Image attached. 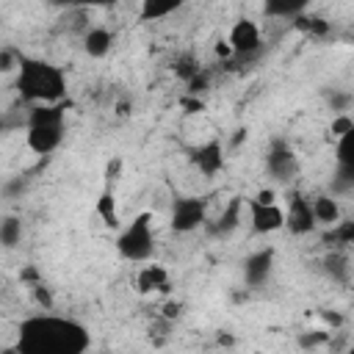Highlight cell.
I'll return each instance as SVG.
<instances>
[{"mask_svg": "<svg viewBox=\"0 0 354 354\" xmlns=\"http://www.w3.org/2000/svg\"><path fill=\"white\" fill-rule=\"evenodd\" d=\"M17 348L22 354H86L88 332L72 318L44 313L19 324Z\"/></svg>", "mask_w": 354, "mask_h": 354, "instance_id": "6da1fadb", "label": "cell"}, {"mask_svg": "<svg viewBox=\"0 0 354 354\" xmlns=\"http://www.w3.org/2000/svg\"><path fill=\"white\" fill-rule=\"evenodd\" d=\"M17 91L22 94V100H28L33 105H58V100L66 94V77L58 66L41 61V58L19 55Z\"/></svg>", "mask_w": 354, "mask_h": 354, "instance_id": "7a4b0ae2", "label": "cell"}, {"mask_svg": "<svg viewBox=\"0 0 354 354\" xmlns=\"http://www.w3.org/2000/svg\"><path fill=\"white\" fill-rule=\"evenodd\" d=\"M116 249L130 263H149L155 254V230L152 213H138L116 238Z\"/></svg>", "mask_w": 354, "mask_h": 354, "instance_id": "3957f363", "label": "cell"}, {"mask_svg": "<svg viewBox=\"0 0 354 354\" xmlns=\"http://www.w3.org/2000/svg\"><path fill=\"white\" fill-rule=\"evenodd\" d=\"M171 230L174 232H194L207 224V199L202 196H177L171 202Z\"/></svg>", "mask_w": 354, "mask_h": 354, "instance_id": "277c9868", "label": "cell"}, {"mask_svg": "<svg viewBox=\"0 0 354 354\" xmlns=\"http://www.w3.org/2000/svg\"><path fill=\"white\" fill-rule=\"evenodd\" d=\"M246 210H249V224L257 235H271L279 232L285 227V207L279 202H260V199H246Z\"/></svg>", "mask_w": 354, "mask_h": 354, "instance_id": "5b68a950", "label": "cell"}, {"mask_svg": "<svg viewBox=\"0 0 354 354\" xmlns=\"http://www.w3.org/2000/svg\"><path fill=\"white\" fill-rule=\"evenodd\" d=\"M232 53L238 58H246V55H254L260 47H263V33H260V25L254 19H238L232 28H230V36H227Z\"/></svg>", "mask_w": 354, "mask_h": 354, "instance_id": "8992f818", "label": "cell"}, {"mask_svg": "<svg viewBox=\"0 0 354 354\" xmlns=\"http://www.w3.org/2000/svg\"><path fill=\"white\" fill-rule=\"evenodd\" d=\"M266 171L268 177H274L277 183H290L299 171V160L293 155V149L285 141H274L268 155H266Z\"/></svg>", "mask_w": 354, "mask_h": 354, "instance_id": "52a82bcc", "label": "cell"}, {"mask_svg": "<svg viewBox=\"0 0 354 354\" xmlns=\"http://www.w3.org/2000/svg\"><path fill=\"white\" fill-rule=\"evenodd\" d=\"M188 160H191V166H194L199 174L216 177V174L224 169V147H221V138H207V141H202L199 147L191 149Z\"/></svg>", "mask_w": 354, "mask_h": 354, "instance_id": "ba28073f", "label": "cell"}, {"mask_svg": "<svg viewBox=\"0 0 354 354\" xmlns=\"http://www.w3.org/2000/svg\"><path fill=\"white\" fill-rule=\"evenodd\" d=\"M285 218H288L285 227L293 235H307V232H313L318 227L315 224V213H313V199H307L301 194H293L290 196V202L285 207Z\"/></svg>", "mask_w": 354, "mask_h": 354, "instance_id": "9c48e42d", "label": "cell"}, {"mask_svg": "<svg viewBox=\"0 0 354 354\" xmlns=\"http://www.w3.org/2000/svg\"><path fill=\"white\" fill-rule=\"evenodd\" d=\"M271 268H274V249L271 246L268 249H257L243 260V282L249 288H260V285L268 282Z\"/></svg>", "mask_w": 354, "mask_h": 354, "instance_id": "30bf717a", "label": "cell"}, {"mask_svg": "<svg viewBox=\"0 0 354 354\" xmlns=\"http://www.w3.org/2000/svg\"><path fill=\"white\" fill-rule=\"evenodd\" d=\"M64 141V124H39V127H28L25 144L28 149H33L36 155H50L61 147Z\"/></svg>", "mask_w": 354, "mask_h": 354, "instance_id": "8fae6325", "label": "cell"}, {"mask_svg": "<svg viewBox=\"0 0 354 354\" xmlns=\"http://www.w3.org/2000/svg\"><path fill=\"white\" fill-rule=\"evenodd\" d=\"M335 174L340 185H354V127L337 138L335 147Z\"/></svg>", "mask_w": 354, "mask_h": 354, "instance_id": "7c38bea8", "label": "cell"}, {"mask_svg": "<svg viewBox=\"0 0 354 354\" xmlns=\"http://www.w3.org/2000/svg\"><path fill=\"white\" fill-rule=\"evenodd\" d=\"M136 285L141 293H152V290H163L169 288V271L158 263H144L136 274Z\"/></svg>", "mask_w": 354, "mask_h": 354, "instance_id": "4fadbf2b", "label": "cell"}, {"mask_svg": "<svg viewBox=\"0 0 354 354\" xmlns=\"http://www.w3.org/2000/svg\"><path fill=\"white\" fill-rule=\"evenodd\" d=\"M113 47V33L105 28V25H94L86 30L83 36V50L91 55V58H105Z\"/></svg>", "mask_w": 354, "mask_h": 354, "instance_id": "5bb4252c", "label": "cell"}, {"mask_svg": "<svg viewBox=\"0 0 354 354\" xmlns=\"http://www.w3.org/2000/svg\"><path fill=\"white\" fill-rule=\"evenodd\" d=\"M313 213H315V224L329 227V230H332L335 224L343 221L340 205H337V199L329 196V194H318V196H313Z\"/></svg>", "mask_w": 354, "mask_h": 354, "instance_id": "9a60e30c", "label": "cell"}, {"mask_svg": "<svg viewBox=\"0 0 354 354\" xmlns=\"http://www.w3.org/2000/svg\"><path fill=\"white\" fill-rule=\"evenodd\" d=\"M241 207H243V199H232L221 213H218V218L210 224V232L213 235H230L235 227H238V221H241Z\"/></svg>", "mask_w": 354, "mask_h": 354, "instance_id": "2e32d148", "label": "cell"}, {"mask_svg": "<svg viewBox=\"0 0 354 354\" xmlns=\"http://www.w3.org/2000/svg\"><path fill=\"white\" fill-rule=\"evenodd\" d=\"M39 124H64V108L61 105H33L28 113V127Z\"/></svg>", "mask_w": 354, "mask_h": 354, "instance_id": "e0dca14e", "label": "cell"}, {"mask_svg": "<svg viewBox=\"0 0 354 354\" xmlns=\"http://www.w3.org/2000/svg\"><path fill=\"white\" fill-rule=\"evenodd\" d=\"M97 216L102 218L105 227H119V207H116V196L111 191H102L97 199Z\"/></svg>", "mask_w": 354, "mask_h": 354, "instance_id": "ac0fdd59", "label": "cell"}, {"mask_svg": "<svg viewBox=\"0 0 354 354\" xmlns=\"http://www.w3.org/2000/svg\"><path fill=\"white\" fill-rule=\"evenodd\" d=\"M19 241H22V218L6 216V218L0 221V243H3L6 249H14Z\"/></svg>", "mask_w": 354, "mask_h": 354, "instance_id": "d6986e66", "label": "cell"}, {"mask_svg": "<svg viewBox=\"0 0 354 354\" xmlns=\"http://www.w3.org/2000/svg\"><path fill=\"white\" fill-rule=\"evenodd\" d=\"M177 11V6L171 3V6H155V3H141V14H138V19L141 22H152V19H163V17H169V14H174Z\"/></svg>", "mask_w": 354, "mask_h": 354, "instance_id": "ffe728a7", "label": "cell"}, {"mask_svg": "<svg viewBox=\"0 0 354 354\" xmlns=\"http://www.w3.org/2000/svg\"><path fill=\"white\" fill-rule=\"evenodd\" d=\"M332 238L343 246H351L354 243V221H340L332 227Z\"/></svg>", "mask_w": 354, "mask_h": 354, "instance_id": "44dd1931", "label": "cell"}, {"mask_svg": "<svg viewBox=\"0 0 354 354\" xmlns=\"http://www.w3.org/2000/svg\"><path fill=\"white\" fill-rule=\"evenodd\" d=\"M296 25L301 28V30H307V33H315V36H324L326 30H329V25L324 22V19H318V17H296Z\"/></svg>", "mask_w": 354, "mask_h": 354, "instance_id": "7402d4cb", "label": "cell"}, {"mask_svg": "<svg viewBox=\"0 0 354 354\" xmlns=\"http://www.w3.org/2000/svg\"><path fill=\"white\" fill-rule=\"evenodd\" d=\"M301 8H304L301 3H268V6H266V14H285V17L293 14V17H296Z\"/></svg>", "mask_w": 354, "mask_h": 354, "instance_id": "603a6c76", "label": "cell"}, {"mask_svg": "<svg viewBox=\"0 0 354 354\" xmlns=\"http://www.w3.org/2000/svg\"><path fill=\"white\" fill-rule=\"evenodd\" d=\"M351 127H354V119H351L348 113H337V116L332 119V133H335L337 138H340V136H346Z\"/></svg>", "mask_w": 354, "mask_h": 354, "instance_id": "cb8c5ba5", "label": "cell"}, {"mask_svg": "<svg viewBox=\"0 0 354 354\" xmlns=\"http://www.w3.org/2000/svg\"><path fill=\"white\" fill-rule=\"evenodd\" d=\"M329 340V332H310V335H301L299 343L307 348V346H318V343H326Z\"/></svg>", "mask_w": 354, "mask_h": 354, "instance_id": "d4e9b609", "label": "cell"}, {"mask_svg": "<svg viewBox=\"0 0 354 354\" xmlns=\"http://www.w3.org/2000/svg\"><path fill=\"white\" fill-rule=\"evenodd\" d=\"M14 64L19 66V58H17L11 50H3V53H0V69H3V72H11Z\"/></svg>", "mask_w": 354, "mask_h": 354, "instance_id": "484cf974", "label": "cell"}, {"mask_svg": "<svg viewBox=\"0 0 354 354\" xmlns=\"http://www.w3.org/2000/svg\"><path fill=\"white\" fill-rule=\"evenodd\" d=\"M213 50H216V55H218V58H230V55H235V53H232V47H230V41H227V39H224V41H218V44H216V47H213Z\"/></svg>", "mask_w": 354, "mask_h": 354, "instance_id": "4316f807", "label": "cell"}, {"mask_svg": "<svg viewBox=\"0 0 354 354\" xmlns=\"http://www.w3.org/2000/svg\"><path fill=\"white\" fill-rule=\"evenodd\" d=\"M3 354H22V351H19V348H17V346H14V348H6V351H3Z\"/></svg>", "mask_w": 354, "mask_h": 354, "instance_id": "83f0119b", "label": "cell"}, {"mask_svg": "<svg viewBox=\"0 0 354 354\" xmlns=\"http://www.w3.org/2000/svg\"><path fill=\"white\" fill-rule=\"evenodd\" d=\"M346 354H354V343H351V348H348V351H346Z\"/></svg>", "mask_w": 354, "mask_h": 354, "instance_id": "f1b7e54d", "label": "cell"}]
</instances>
